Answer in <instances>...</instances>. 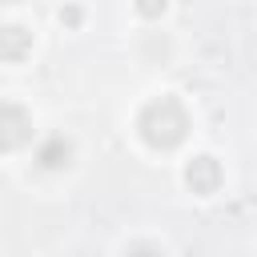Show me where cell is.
<instances>
[{
    "label": "cell",
    "instance_id": "7a4b0ae2",
    "mask_svg": "<svg viewBox=\"0 0 257 257\" xmlns=\"http://www.w3.org/2000/svg\"><path fill=\"white\" fill-rule=\"evenodd\" d=\"M32 141V120H28V112L20 108V104H0V153H12V149H20V145H28Z\"/></svg>",
    "mask_w": 257,
    "mask_h": 257
},
{
    "label": "cell",
    "instance_id": "52a82bcc",
    "mask_svg": "<svg viewBox=\"0 0 257 257\" xmlns=\"http://www.w3.org/2000/svg\"><path fill=\"white\" fill-rule=\"evenodd\" d=\"M124 257H165V253H161L157 245H149V241H141V245H133V249H128Z\"/></svg>",
    "mask_w": 257,
    "mask_h": 257
},
{
    "label": "cell",
    "instance_id": "5b68a950",
    "mask_svg": "<svg viewBox=\"0 0 257 257\" xmlns=\"http://www.w3.org/2000/svg\"><path fill=\"white\" fill-rule=\"evenodd\" d=\"M72 161V145L64 141V137H48L40 149H36V165L40 169H64Z\"/></svg>",
    "mask_w": 257,
    "mask_h": 257
},
{
    "label": "cell",
    "instance_id": "6da1fadb",
    "mask_svg": "<svg viewBox=\"0 0 257 257\" xmlns=\"http://www.w3.org/2000/svg\"><path fill=\"white\" fill-rule=\"evenodd\" d=\"M137 128H141V141L149 149H177L185 137H189V116L181 108V100L173 96H161V100H149L137 116Z\"/></svg>",
    "mask_w": 257,
    "mask_h": 257
},
{
    "label": "cell",
    "instance_id": "9c48e42d",
    "mask_svg": "<svg viewBox=\"0 0 257 257\" xmlns=\"http://www.w3.org/2000/svg\"><path fill=\"white\" fill-rule=\"evenodd\" d=\"M0 4H12V0H0Z\"/></svg>",
    "mask_w": 257,
    "mask_h": 257
},
{
    "label": "cell",
    "instance_id": "ba28073f",
    "mask_svg": "<svg viewBox=\"0 0 257 257\" xmlns=\"http://www.w3.org/2000/svg\"><path fill=\"white\" fill-rule=\"evenodd\" d=\"M60 24H80V8H60Z\"/></svg>",
    "mask_w": 257,
    "mask_h": 257
},
{
    "label": "cell",
    "instance_id": "8992f818",
    "mask_svg": "<svg viewBox=\"0 0 257 257\" xmlns=\"http://www.w3.org/2000/svg\"><path fill=\"white\" fill-rule=\"evenodd\" d=\"M133 8H137V16H145V20H157V16H165L169 0H133Z\"/></svg>",
    "mask_w": 257,
    "mask_h": 257
},
{
    "label": "cell",
    "instance_id": "277c9868",
    "mask_svg": "<svg viewBox=\"0 0 257 257\" xmlns=\"http://www.w3.org/2000/svg\"><path fill=\"white\" fill-rule=\"evenodd\" d=\"M28 52H32V32H28L24 24H4V28H0V60L20 64Z\"/></svg>",
    "mask_w": 257,
    "mask_h": 257
},
{
    "label": "cell",
    "instance_id": "3957f363",
    "mask_svg": "<svg viewBox=\"0 0 257 257\" xmlns=\"http://www.w3.org/2000/svg\"><path fill=\"white\" fill-rule=\"evenodd\" d=\"M185 185H189L193 193H201V197L217 193V189H221V165H217V157H209V153L193 157V161L185 165Z\"/></svg>",
    "mask_w": 257,
    "mask_h": 257
}]
</instances>
